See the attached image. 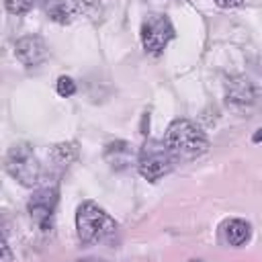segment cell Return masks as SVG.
Returning <instances> with one entry per match:
<instances>
[{"label": "cell", "mask_w": 262, "mask_h": 262, "mask_svg": "<svg viewBox=\"0 0 262 262\" xmlns=\"http://www.w3.org/2000/svg\"><path fill=\"white\" fill-rule=\"evenodd\" d=\"M164 143L170 149L174 160H192L207 151L209 139L207 135L188 119H176L170 123Z\"/></svg>", "instance_id": "cell-1"}, {"label": "cell", "mask_w": 262, "mask_h": 262, "mask_svg": "<svg viewBox=\"0 0 262 262\" xmlns=\"http://www.w3.org/2000/svg\"><path fill=\"white\" fill-rule=\"evenodd\" d=\"M76 229L82 244H98L117 231V221L96 203L84 201L76 213Z\"/></svg>", "instance_id": "cell-2"}, {"label": "cell", "mask_w": 262, "mask_h": 262, "mask_svg": "<svg viewBox=\"0 0 262 262\" xmlns=\"http://www.w3.org/2000/svg\"><path fill=\"white\" fill-rule=\"evenodd\" d=\"M6 172L23 186H35L41 176V166L39 160L29 143H16L8 149L6 160H4Z\"/></svg>", "instance_id": "cell-3"}, {"label": "cell", "mask_w": 262, "mask_h": 262, "mask_svg": "<svg viewBox=\"0 0 262 262\" xmlns=\"http://www.w3.org/2000/svg\"><path fill=\"white\" fill-rule=\"evenodd\" d=\"M172 164H174V158L164 141L147 139L141 145L139 156H137V170L145 180L154 182V180L162 178L164 174H168L172 170Z\"/></svg>", "instance_id": "cell-4"}, {"label": "cell", "mask_w": 262, "mask_h": 262, "mask_svg": "<svg viewBox=\"0 0 262 262\" xmlns=\"http://www.w3.org/2000/svg\"><path fill=\"white\" fill-rule=\"evenodd\" d=\"M174 39V27L168 16L154 14L141 25V43L145 51L158 55L164 51V47Z\"/></svg>", "instance_id": "cell-5"}, {"label": "cell", "mask_w": 262, "mask_h": 262, "mask_svg": "<svg viewBox=\"0 0 262 262\" xmlns=\"http://www.w3.org/2000/svg\"><path fill=\"white\" fill-rule=\"evenodd\" d=\"M55 205H57V188L55 186H43L33 192V196L29 201V213L41 229H49Z\"/></svg>", "instance_id": "cell-6"}, {"label": "cell", "mask_w": 262, "mask_h": 262, "mask_svg": "<svg viewBox=\"0 0 262 262\" xmlns=\"http://www.w3.org/2000/svg\"><path fill=\"white\" fill-rule=\"evenodd\" d=\"M14 55L23 66L35 68L47 59V45L39 35H27L14 43Z\"/></svg>", "instance_id": "cell-7"}, {"label": "cell", "mask_w": 262, "mask_h": 262, "mask_svg": "<svg viewBox=\"0 0 262 262\" xmlns=\"http://www.w3.org/2000/svg\"><path fill=\"white\" fill-rule=\"evenodd\" d=\"M254 100V88L248 78H231L227 82V102L233 106H246Z\"/></svg>", "instance_id": "cell-8"}, {"label": "cell", "mask_w": 262, "mask_h": 262, "mask_svg": "<svg viewBox=\"0 0 262 262\" xmlns=\"http://www.w3.org/2000/svg\"><path fill=\"white\" fill-rule=\"evenodd\" d=\"M250 223H246L244 219H229L225 223V239L229 242V246H244L248 239H250Z\"/></svg>", "instance_id": "cell-9"}, {"label": "cell", "mask_w": 262, "mask_h": 262, "mask_svg": "<svg viewBox=\"0 0 262 262\" xmlns=\"http://www.w3.org/2000/svg\"><path fill=\"white\" fill-rule=\"evenodd\" d=\"M41 6L47 12V16L55 23L66 25V23L72 20V12H70V8L66 6L63 0H41Z\"/></svg>", "instance_id": "cell-10"}, {"label": "cell", "mask_w": 262, "mask_h": 262, "mask_svg": "<svg viewBox=\"0 0 262 262\" xmlns=\"http://www.w3.org/2000/svg\"><path fill=\"white\" fill-rule=\"evenodd\" d=\"M78 156V149L74 143H59L53 147V160L61 166H68L70 162H74Z\"/></svg>", "instance_id": "cell-11"}, {"label": "cell", "mask_w": 262, "mask_h": 262, "mask_svg": "<svg viewBox=\"0 0 262 262\" xmlns=\"http://www.w3.org/2000/svg\"><path fill=\"white\" fill-rule=\"evenodd\" d=\"M35 2L37 0H4V4H6L10 14H25V12H29L33 8Z\"/></svg>", "instance_id": "cell-12"}, {"label": "cell", "mask_w": 262, "mask_h": 262, "mask_svg": "<svg viewBox=\"0 0 262 262\" xmlns=\"http://www.w3.org/2000/svg\"><path fill=\"white\" fill-rule=\"evenodd\" d=\"M76 92V82L70 78V76H61L59 80H57V94L59 96H72Z\"/></svg>", "instance_id": "cell-13"}, {"label": "cell", "mask_w": 262, "mask_h": 262, "mask_svg": "<svg viewBox=\"0 0 262 262\" xmlns=\"http://www.w3.org/2000/svg\"><path fill=\"white\" fill-rule=\"evenodd\" d=\"M14 256H12V250L10 246L6 244V239L0 235V262H12Z\"/></svg>", "instance_id": "cell-14"}, {"label": "cell", "mask_w": 262, "mask_h": 262, "mask_svg": "<svg viewBox=\"0 0 262 262\" xmlns=\"http://www.w3.org/2000/svg\"><path fill=\"white\" fill-rule=\"evenodd\" d=\"M242 2L244 0H215V4L221 8H235V6H242Z\"/></svg>", "instance_id": "cell-15"}, {"label": "cell", "mask_w": 262, "mask_h": 262, "mask_svg": "<svg viewBox=\"0 0 262 262\" xmlns=\"http://www.w3.org/2000/svg\"><path fill=\"white\" fill-rule=\"evenodd\" d=\"M252 139H254L256 143H258V141H262V127H260V129H258L256 133H254V137H252Z\"/></svg>", "instance_id": "cell-16"}, {"label": "cell", "mask_w": 262, "mask_h": 262, "mask_svg": "<svg viewBox=\"0 0 262 262\" xmlns=\"http://www.w3.org/2000/svg\"><path fill=\"white\" fill-rule=\"evenodd\" d=\"M76 262H104V260H98V258H80Z\"/></svg>", "instance_id": "cell-17"}, {"label": "cell", "mask_w": 262, "mask_h": 262, "mask_svg": "<svg viewBox=\"0 0 262 262\" xmlns=\"http://www.w3.org/2000/svg\"><path fill=\"white\" fill-rule=\"evenodd\" d=\"M190 262H201V260H190Z\"/></svg>", "instance_id": "cell-18"}]
</instances>
